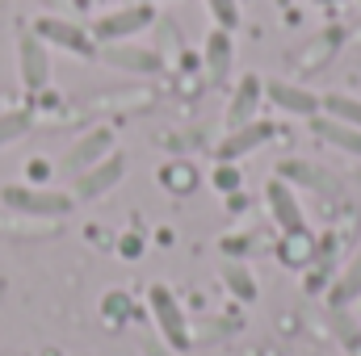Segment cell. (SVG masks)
Masks as SVG:
<instances>
[{
  "label": "cell",
  "mask_w": 361,
  "mask_h": 356,
  "mask_svg": "<svg viewBox=\"0 0 361 356\" xmlns=\"http://www.w3.org/2000/svg\"><path fill=\"white\" fill-rule=\"evenodd\" d=\"M109 68L118 72H130V76H156L164 68V55L160 51H147V46H126V42H109L97 51Z\"/></svg>",
  "instance_id": "8fae6325"
},
{
  "label": "cell",
  "mask_w": 361,
  "mask_h": 356,
  "mask_svg": "<svg viewBox=\"0 0 361 356\" xmlns=\"http://www.w3.org/2000/svg\"><path fill=\"white\" fill-rule=\"evenodd\" d=\"M109 151H114V130H109V126H92V130H85V134L63 151V172L80 177L85 168L101 164Z\"/></svg>",
  "instance_id": "ba28073f"
},
{
  "label": "cell",
  "mask_w": 361,
  "mask_h": 356,
  "mask_svg": "<svg viewBox=\"0 0 361 356\" xmlns=\"http://www.w3.org/2000/svg\"><path fill=\"white\" fill-rule=\"evenodd\" d=\"M143 4H156V0H143Z\"/></svg>",
  "instance_id": "4dcf8cb0"
},
{
  "label": "cell",
  "mask_w": 361,
  "mask_h": 356,
  "mask_svg": "<svg viewBox=\"0 0 361 356\" xmlns=\"http://www.w3.org/2000/svg\"><path fill=\"white\" fill-rule=\"evenodd\" d=\"M122 177H126V155H122V151H109L101 164L85 168L80 177H72L76 180V184H72V197H76V201H97V197H105Z\"/></svg>",
  "instance_id": "8992f818"
},
{
  "label": "cell",
  "mask_w": 361,
  "mask_h": 356,
  "mask_svg": "<svg viewBox=\"0 0 361 356\" xmlns=\"http://www.w3.org/2000/svg\"><path fill=\"white\" fill-rule=\"evenodd\" d=\"M34 34H38L47 46H59V51H68V55H80V59H92V55H97L92 34L85 25L68 21V17H38V21H34Z\"/></svg>",
  "instance_id": "277c9868"
},
{
  "label": "cell",
  "mask_w": 361,
  "mask_h": 356,
  "mask_svg": "<svg viewBox=\"0 0 361 356\" xmlns=\"http://www.w3.org/2000/svg\"><path fill=\"white\" fill-rule=\"evenodd\" d=\"M273 130H269V122H248V126H240V130H227V139L219 143V160L223 164H235V160H244L248 151H257L265 139H269Z\"/></svg>",
  "instance_id": "4fadbf2b"
},
{
  "label": "cell",
  "mask_w": 361,
  "mask_h": 356,
  "mask_svg": "<svg viewBox=\"0 0 361 356\" xmlns=\"http://www.w3.org/2000/svg\"><path fill=\"white\" fill-rule=\"evenodd\" d=\"M231 63H235V38H231V30H210V38L202 42V68H206V76L210 80H227L231 76Z\"/></svg>",
  "instance_id": "7c38bea8"
},
{
  "label": "cell",
  "mask_w": 361,
  "mask_h": 356,
  "mask_svg": "<svg viewBox=\"0 0 361 356\" xmlns=\"http://www.w3.org/2000/svg\"><path fill=\"white\" fill-rule=\"evenodd\" d=\"M17 76L30 92H42L51 84V51L34 30H25L17 38Z\"/></svg>",
  "instance_id": "5b68a950"
},
{
  "label": "cell",
  "mask_w": 361,
  "mask_h": 356,
  "mask_svg": "<svg viewBox=\"0 0 361 356\" xmlns=\"http://www.w3.org/2000/svg\"><path fill=\"white\" fill-rule=\"evenodd\" d=\"M244 356H257V352H244Z\"/></svg>",
  "instance_id": "1f68e13d"
},
{
  "label": "cell",
  "mask_w": 361,
  "mask_h": 356,
  "mask_svg": "<svg viewBox=\"0 0 361 356\" xmlns=\"http://www.w3.org/2000/svg\"><path fill=\"white\" fill-rule=\"evenodd\" d=\"M147 310H152V323L160 331V340L173 348V352H185L193 344V331H189V319H185V306L177 302V293L169 285H152L147 289Z\"/></svg>",
  "instance_id": "7a4b0ae2"
},
{
  "label": "cell",
  "mask_w": 361,
  "mask_h": 356,
  "mask_svg": "<svg viewBox=\"0 0 361 356\" xmlns=\"http://www.w3.org/2000/svg\"><path fill=\"white\" fill-rule=\"evenodd\" d=\"M210 180H214V189H219V193H235V189H240V168L219 160V168L210 172Z\"/></svg>",
  "instance_id": "d4e9b609"
},
{
  "label": "cell",
  "mask_w": 361,
  "mask_h": 356,
  "mask_svg": "<svg viewBox=\"0 0 361 356\" xmlns=\"http://www.w3.org/2000/svg\"><path fill=\"white\" fill-rule=\"evenodd\" d=\"M126 293H105V302H101V310H105V319H114V323H122L126 319Z\"/></svg>",
  "instance_id": "484cf974"
},
{
  "label": "cell",
  "mask_w": 361,
  "mask_h": 356,
  "mask_svg": "<svg viewBox=\"0 0 361 356\" xmlns=\"http://www.w3.org/2000/svg\"><path fill=\"white\" fill-rule=\"evenodd\" d=\"M311 130H315L328 147H336V151L361 160V130L357 126H345V122H332V117H311Z\"/></svg>",
  "instance_id": "5bb4252c"
},
{
  "label": "cell",
  "mask_w": 361,
  "mask_h": 356,
  "mask_svg": "<svg viewBox=\"0 0 361 356\" xmlns=\"http://www.w3.org/2000/svg\"><path fill=\"white\" fill-rule=\"evenodd\" d=\"M277 177L286 180V184L315 189V193H332V189H336V180L328 177V172H319L315 164H307V160H286V164L277 168Z\"/></svg>",
  "instance_id": "2e32d148"
},
{
  "label": "cell",
  "mask_w": 361,
  "mask_h": 356,
  "mask_svg": "<svg viewBox=\"0 0 361 356\" xmlns=\"http://www.w3.org/2000/svg\"><path fill=\"white\" fill-rule=\"evenodd\" d=\"M319 109H324V117L361 130V96H353V92H324L319 96Z\"/></svg>",
  "instance_id": "ac0fdd59"
},
{
  "label": "cell",
  "mask_w": 361,
  "mask_h": 356,
  "mask_svg": "<svg viewBox=\"0 0 361 356\" xmlns=\"http://www.w3.org/2000/svg\"><path fill=\"white\" fill-rule=\"evenodd\" d=\"M30 126H34V113L30 109H4L0 113V147L13 143V139H21Z\"/></svg>",
  "instance_id": "7402d4cb"
},
{
  "label": "cell",
  "mask_w": 361,
  "mask_h": 356,
  "mask_svg": "<svg viewBox=\"0 0 361 356\" xmlns=\"http://www.w3.org/2000/svg\"><path fill=\"white\" fill-rule=\"evenodd\" d=\"M76 4H80V8H85V4H92V0H76Z\"/></svg>",
  "instance_id": "f546056e"
},
{
  "label": "cell",
  "mask_w": 361,
  "mask_h": 356,
  "mask_svg": "<svg viewBox=\"0 0 361 356\" xmlns=\"http://www.w3.org/2000/svg\"><path fill=\"white\" fill-rule=\"evenodd\" d=\"M139 352H143V356H177L169 344H164V340H160V336H147V340L139 344Z\"/></svg>",
  "instance_id": "4316f807"
},
{
  "label": "cell",
  "mask_w": 361,
  "mask_h": 356,
  "mask_svg": "<svg viewBox=\"0 0 361 356\" xmlns=\"http://www.w3.org/2000/svg\"><path fill=\"white\" fill-rule=\"evenodd\" d=\"M197 180H202V172H197L189 160H173V164H164V168H160V184H164L169 193H177V197L193 193V189H197Z\"/></svg>",
  "instance_id": "ffe728a7"
},
{
  "label": "cell",
  "mask_w": 361,
  "mask_h": 356,
  "mask_svg": "<svg viewBox=\"0 0 361 356\" xmlns=\"http://www.w3.org/2000/svg\"><path fill=\"white\" fill-rule=\"evenodd\" d=\"M261 105H265V84H261V76H240V84L227 96V117H223L227 130H240V126L257 122V117H261Z\"/></svg>",
  "instance_id": "30bf717a"
},
{
  "label": "cell",
  "mask_w": 361,
  "mask_h": 356,
  "mask_svg": "<svg viewBox=\"0 0 361 356\" xmlns=\"http://www.w3.org/2000/svg\"><path fill=\"white\" fill-rule=\"evenodd\" d=\"M357 298H361V256H353L349 268L328 285V306L341 310V306H349V302H357Z\"/></svg>",
  "instance_id": "d6986e66"
},
{
  "label": "cell",
  "mask_w": 361,
  "mask_h": 356,
  "mask_svg": "<svg viewBox=\"0 0 361 356\" xmlns=\"http://www.w3.org/2000/svg\"><path fill=\"white\" fill-rule=\"evenodd\" d=\"M206 8H210V17H214L219 30H235L240 25V4L235 0H206Z\"/></svg>",
  "instance_id": "cb8c5ba5"
},
{
  "label": "cell",
  "mask_w": 361,
  "mask_h": 356,
  "mask_svg": "<svg viewBox=\"0 0 361 356\" xmlns=\"http://www.w3.org/2000/svg\"><path fill=\"white\" fill-rule=\"evenodd\" d=\"M25 172H30V177H34V180H42V177H47V172H51V164H42V160H34V164H30Z\"/></svg>",
  "instance_id": "f1b7e54d"
},
{
  "label": "cell",
  "mask_w": 361,
  "mask_h": 356,
  "mask_svg": "<svg viewBox=\"0 0 361 356\" xmlns=\"http://www.w3.org/2000/svg\"><path fill=\"white\" fill-rule=\"evenodd\" d=\"M223 285L231 289V298H240V302H257V281H252L248 265H240V260L223 265Z\"/></svg>",
  "instance_id": "44dd1931"
},
{
  "label": "cell",
  "mask_w": 361,
  "mask_h": 356,
  "mask_svg": "<svg viewBox=\"0 0 361 356\" xmlns=\"http://www.w3.org/2000/svg\"><path fill=\"white\" fill-rule=\"evenodd\" d=\"M265 205H269L273 222L281 227V235H294V231H307V214H302V201H298V189L286 184L281 177H273L265 184Z\"/></svg>",
  "instance_id": "52a82bcc"
},
{
  "label": "cell",
  "mask_w": 361,
  "mask_h": 356,
  "mask_svg": "<svg viewBox=\"0 0 361 356\" xmlns=\"http://www.w3.org/2000/svg\"><path fill=\"white\" fill-rule=\"evenodd\" d=\"M92 105H122V113H130V109L152 105V92L147 89H118V92H109V96H97Z\"/></svg>",
  "instance_id": "603a6c76"
},
{
  "label": "cell",
  "mask_w": 361,
  "mask_h": 356,
  "mask_svg": "<svg viewBox=\"0 0 361 356\" xmlns=\"http://www.w3.org/2000/svg\"><path fill=\"white\" fill-rule=\"evenodd\" d=\"M122 252H126V256H139V252H143V239H139V235H126V239H122Z\"/></svg>",
  "instance_id": "83f0119b"
},
{
  "label": "cell",
  "mask_w": 361,
  "mask_h": 356,
  "mask_svg": "<svg viewBox=\"0 0 361 356\" xmlns=\"http://www.w3.org/2000/svg\"><path fill=\"white\" fill-rule=\"evenodd\" d=\"M156 21V13H152V4H143V0H135V4H122V8H109V13H101L97 21L89 25L92 42H130V34H139V30H147Z\"/></svg>",
  "instance_id": "3957f363"
},
{
  "label": "cell",
  "mask_w": 361,
  "mask_h": 356,
  "mask_svg": "<svg viewBox=\"0 0 361 356\" xmlns=\"http://www.w3.org/2000/svg\"><path fill=\"white\" fill-rule=\"evenodd\" d=\"M277 256H281V265H290V268H307L319 260V243L311 239V231H294V235L281 239Z\"/></svg>",
  "instance_id": "e0dca14e"
},
{
  "label": "cell",
  "mask_w": 361,
  "mask_h": 356,
  "mask_svg": "<svg viewBox=\"0 0 361 356\" xmlns=\"http://www.w3.org/2000/svg\"><path fill=\"white\" fill-rule=\"evenodd\" d=\"M265 96L273 109L290 113V117H319V92H311L298 80H265Z\"/></svg>",
  "instance_id": "9c48e42d"
},
{
  "label": "cell",
  "mask_w": 361,
  "mask_h": 356,
  "mask_svg": "<svg viewBox=\"0 0 361 356\" xmlns=\"http://www.w3.org/2000/svg\"><path fill=\"white\" fill-rule=\"evenodd\" d=\"M336 51H341V34H336V30H324L319 38L307 42L302 55H294V68H298V72H319V68H328V59H332Z\"/></svg>",
  "instance_id": "9a60e30c"
},
{
  "label": "cell",
  "mask_w": 361,
  "mask_h": 356,
  "mask_svg": "<svg viewBox=\"0 0 361 356\" xmlns=\"http://www.w3.org/2000/svg\"><path fill=\"white\" fill-rule=\"evenodd\" d=\"M0 205L13 214H30V218H63L72 214L76 197L59 193V189H34V184H8L0 189Z\"/></svg>",
  "instance_id": "6da1fadb"
}]
</instances>
